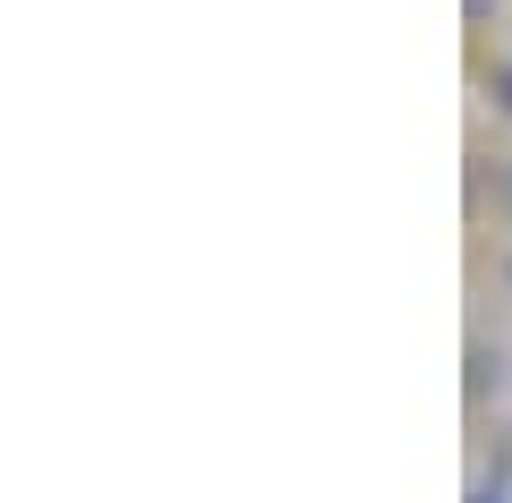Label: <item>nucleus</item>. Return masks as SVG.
I'll use <instances>...</instances> for the list:
<instances>
[{
  "mask_svg": "<svg viewBox=\"0 0 512 503\" xmlns=\"http://www.w3.org/2000/svg\"><path fill=\"white\" fill-rule=\"evenodd\" d=\"M495 94H504V111H512V60H504V69H495Z\"/></svg>",
  "mask_w": 512,
  "mask_h": 503,
  "instance_id": "nucleus-1",
  "label": "nucleus"
},
{
  "mask_svg": "<svg viewBox=\"0 0 512 503\" xmlns=\"http://www.w3.org/2000/svg\"><path fill=\"white\" fill-rule=\"evenodd\" d=\"M504 214H512V171H504Z\"/></svg>",
  "mask_w": 512,
  "mask_h": 503,
  "instance_id": "nucleus-2",
  "label": "nucleus"
},
{
  "mask_svg": "<svg viewBox=\"0 0 512 503\" xmlns=\"http://www.w3.org/2000/svg\"><path fill=\"white\" fill-rule=\"evenodd\" d=\"M478 503H504V495H487V486H478Z\"/></svg>",
  "mask_w": 512,
  "mask_h": 503,
  "instance_id": "nucleus-3",
  "label": "nucleus"
},
{
  "mask_svg": "<svg viewBox=\"0 0 512 503\" xmlns=\"http://www.w3.org/2000/svg\"><path fill=\"white\" fill-rule=\"evenodd\" d=\"M504 282H512V256H504Z\"/></svg>",
  "mask_w": 512,
  "mask_h": 503,
  "instance_id": "nucleus-4",
  "label": "nucleus"
}]
</instances>
